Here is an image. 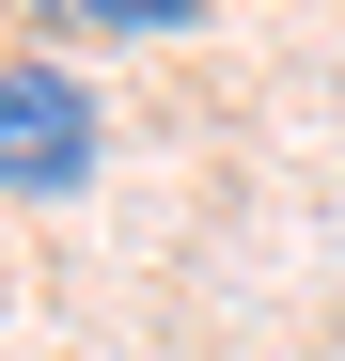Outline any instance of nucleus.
I'll return each mask as SVG.
<instances>
[{
    "instance_id": "nucleus-2",
    "label": "nucleus",
    "mask_w": 345,
    "mask_h": 361,
    "mask_svg": "<svg viewBox=\"0 0 345 361\" xmlns=\"http://www.w3.org/2000/svg\"><path fill=\"white\" fill-rule=\"evenodd\" d=\"M47 32H189L204 0H32Z\"/></svg>"
},
{
    "instance_id": "nucleus-1",
    "label": "nucleus",
    "mask_w": 345,
    "mask_h": 361,
    "mask_svg": "<svg viewBox=\"0 0 345 361\" xmlns=\"http://www.w3.org/2000/svg\"><path fill=\"white\" fill-rule=\"evenodd\" d=\"M94 157H110V126H94L79 63H0V204H63V189H94Z\"/></svg>"
}]
</instances>
